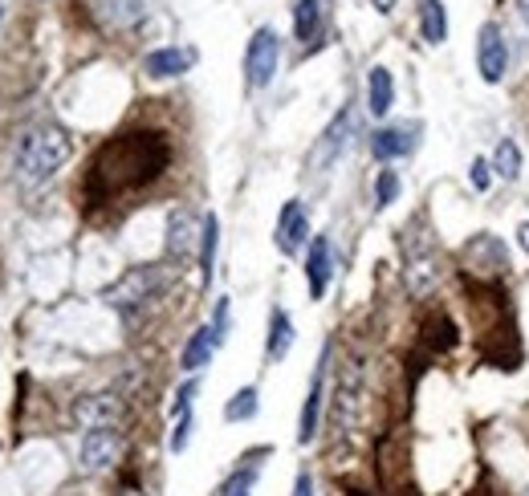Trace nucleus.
Instances as JSON below:
<instances>
[{
  "label": "nucleus",
  "instance_id": "a878e982",
  "mask_svg": "<svg viewBox=\"0 0 529 496\" xmlns=\"http://www.w3.org/2000/svg\"><path fill=\"white\" fill-rule=\"evenodd\" d=\"M216 240H220V220L208 212L204 216V236H200V277H204V285H212V273H216Z\"/></svg>",
  "mask_w": 529,
  "mask_h": 496
},
{
  "label": "nucleus",
  "instance_id": "7ed1b4c3",
  "mask_svg": "<svg viewBox=\"0 0 529 496\" xmlns=\"http://www.w3.org/2000/svg\"><path fill=\"white\" fill-rule=\"evenodd\" d=\"M74 155V139L66 127H57V122H33L25 127L13 143V171H17V183L21 188H41L49 183L57 171H62Z\"/></svg>",
  "mask_w": 529,
  "mask_h": 496
},
{
  "label": "nucleus",
  "instance_id": "dca6fc26",
  "mask_svg": "<svg viewBox=\"0 0 529 496\" xmlns=\"http://www.w3.org/2000/svg\"><path fill=\"white\" fill-rule=\"evenodd\" d=\"M119 431L114 427H98V431H86L82 436V468L86 472H106L114 460H119Z\"/></svg>",
  "mask_w": 529,
  "mask_h": 496
},
{
  "label": "nucleus",
  "instance_id": "a211bd4d",
  "mask_svg": "<svg viewBox=\"0 0 529 496\" xmlns=\"http://www.w3.org/2000/svg\"><path fill=\"white\" fill-rule=\"evenodd\" d=\"M200 236H204V220H196L188 208L171 212V216H167V257L184 261V257L192 253V248H196Z\"/></svg>",
  "mask_w": 529,
  "mask_h": 496
},
{
  "label": "nucleus",
  "instance_id": "f8f14e48",
  "mask_svg": "<svg viewBox=\"0 0 529 496\" xmlns=\"http://www.w3.org/2000/svg\"><path fill=\"white\" fill-rule=\"evenodd\" d=\"M330 25V0H293V33L306 49L322 45Z\"/></svg>",
  "mask_w": 529,
  "mask_h": 496
},
{
  "label": "nucleus",
  "instance_id": "72a5a7b5",
  "mask_svg": "<svg viewBox=\"0 0 529 496\" xmlns=\"http://www.w3.org/2000/svg\"><path fill=\"white\" fill-rule=\"evenodd\" d=\"M212 330H216V338H220V342L228 338V297H220V301H216V318H212Z\"/></svg>",
  "mask_w": 529,
  "mask_h": 496
},
{
  "label": "nucleus",
  "instance_id": "bb28decb",
  "mask_svg": "<svg viewBox=\"0 0 529 496\" xmlns=\"http://www.w3.org/2000/svg\"><path fill=\"white\" fill-rule=\"evenodd\" d=\"M493 171L501 175V179H517L521 175V147L513 143V139H501L497 143V151H493Z\"/></svg>",
  "mask_w": 529,
  "mask_h": 496
},
{
  "label": "nucleus",
  "instance_id": "4c0bfd02",
  "mask_svg": "<svg viewBox=\"0 0 529 496\" xmlns=\"http://www.w3.org/2000/svg\"><path fill=\"white\" fill-rule=\"evenodd\" d=\"M517 9H521V17H525V25H529V0H517Z\"/></svg>",
  "mask_w": 529,
  "mask_h": 496
},
{
  "label": "nucleus",
  "instance_id": "4468645a",
  "mask_svg": "<svg viewBox=\"0 0 529 496\" xmlns=\"http://www.w3.org/2000/svg\"><path fill=\"white\" fill-rule=\"evenodd\" d=\"M196 66V49L192 45H163V49H151L147 57H143V70H147V78H180V74H188Z\"/></svg>",
  "mask_w": 529,
  "mask_h": 496
},
{
  "label": "nucleus",
  "instance_id": "f257e3e1",
  "mask_svg": "<svg viewBox=\"0 0 529 496\" xmlns=\"http://www.w3.org/2000/svg\"><path fill=\"white\" fill-rule=\"evenodd\" d=\"M171 167V143L159 131H123L106 139L82 179V204L90 212L119 204L151 183Z\"/></svg>",
  "mask_w": 529,
  "mask_h": 496
},
{
  "label": "nucleus",
  "instance_id": "9d476101",
  "mask_svg": "<svg viewBox=\"0 0 529 496\" xmlns=\"http://www.w3.org/2000/svg\"><path fill=\"white\" fill-rule=\"evenodd\" d=\"M326 366H330V350H322L318 366H314V379L302 403V419H298V444H314L318 436V423H322V403H326Z\"/></svg>",
  "mask_w": 529,
  "mask_h": 496
},
{
  "label": "nucleus",
  "instance_id": "9b49d317",
  "mask_svg": "<svg viewBox=\"0 0 529 496\" xmlns=\"http://www.w3.org/2000/svg\"><path fill=\"white\" fill-rule=\"evenodd\" d=\"M74 423L86 427V431H98V427H114L123 419V399L119 395H82L74 407H70Z\"/></svg>",
  "mask_w": 529,
  "mask_h": 496
},
{
  "label": "nucleus",
  "instance_id": "5701e85b",
  "mask_svg": "<svg viewBox=\"0 0 529 496\" xmlns=\"http://www.w3.org/2000/svg\"><path fill=\"white\" fill-rule=\"evenodd\" d=\"M98 9H102V17H106L110 29H135L147 17L143 0H98Z\"/></svg>",
  "mask_w": 529,
  "mask_h": 496
},
{
  "label": "nucleus",
  "instance_id": "c756f323",
  "mask_svg": "<svg viewBox=\"0 0 529 496\" xmlns=\"http://www.w3.org/2000/svg\"><path fill=\"white\" fill-rule=\"evenodd\" d=\"M253 480H257V468H245V472H232L216 496H249L253 492Z\"/></svg>",
  "mask_w": 529,
  "mask_h": 496
},
{
  "label": "nucleus",
  "instance_id": "e433bc0d",
  "mask_svg": "<svg viewBox=\"0 0 529 496\" xmlns=\"http://www.w3.org/2000/svg\"><path fill=\"white\" fill-rule=\"evenodd\" d=\"M371 5H375V9H379V13H391V9H395V5H399V0H371Z\"/></svg>",
  "mask_w": 529,
  "mask_h": 496
},
{
  "label": "nucleus",
  "instance_id": "b1692460",
  "mask_svg": "<svg viewBox=\"0 0 529 496\" xmlns=\"http://www.w3.org/2000/svg\"><path fill=\"white\" fill-rule=\"evenodd\" d=\"M420 33L428 45L448 41V17H444V0H420Z\"/></svg>",
  "mask_w": 529,
  "mask_h": 496
},
{
  "label": "nucleus",
  "instance_id": "2f4dec72",
  "mask_svg": "<svg viewBox=\"0 0 529 496\" xmlns=\"http://www.w3.org/2000/svg\"><path fill=\"white\" fill-rule=\"evenodd\" d=\"M188 440H192V411L180 415V423H175V431H171V452H184Z\"/></svg>",
  "mask_w": 529,
  "mask_h": 496
},
{
  "label": "nucleus",
  "instance_id": "1a4fd4ad",
  "mask_svg": "<svg viewBox=\"0 0 529 496\" xmlns=\"http://www.w3.org/2000/svg\"><path fill=\"white\" fill-rule=\"evenodd\" d=\"M505 66H509V45H505L501 29L489 21V25H481V33H477V70H481V78H485L489 86H497V82L505 78Z\"/></svg>",
  "mask_w": 529,
  "mask_h": 496
},
{
  "label": "nucleus",
  "instance_id": "0eeeda50",
  "mask_svg": "<svg viewBox=\"0 0 529 496\" xmlns=\"http://www.w3.org/2000/svg\"><path fill=\"white\" fill-rule=\"evenodd\" d=\"M277 61H281V37L273 29H257L249 49H245V82H249V90H265L273 82Z\"/></svg>",
  "mask_w": 529,
  "mask_h": 496
},
{
  "label": "nucleus",
  "instance_id": "ddd939ff",
  "mask_svg": "<svg viewBox=\"0 0 529 496\" xmlns=\"http://www.w3.org/2000/svg\"><path fill=\"white\" fill-rule=\"evenodd\" d=\"M350 127H355V114H350V110H338L334 122L322 131V139L314 143V155H310V167H314V171H326V167L338 163V155L346 151V135H350Z\"/></svg>",
  "mask_w": 529,
  "mask_h": 496
},
{
  "label": "nucleus",
  "instance_id": "6ab92c4d",
  "mask_svg": "<svg viewBox=\"0 0 529 496\" xmlns=\"http://www.w3.org/2000/svg\"><path fill=\"white\" fill-rule=\"evenodd\" d=\"M416 135H420V127H411V122H403V127H383V131L371 135V155L379 163L403 159V155L416 151Z\"/></svg>",
  "mask_w": 529,
  "mask_h": 496
},
{
  "label": "nucleus",
  "instance_id": "473e14b6",
  "mask_svg": "<svg viewBox=\"0 0 529 496\" xmlns=\"http://www.w3.org/2000/svg\"><path fill=\"white\" fill-rule=\"evenodd\" d=\"M489 171H493V167H489L485 159H473V167H468V183H473L477 192H489V179H493Z\"/></svg>",
  "mask_w": 529,
  "mask_h": 496
},
{
  "label": "nucleus",
  "instance_id": "393cba45",
  "mask_svg": "<svg viewBox=\"0 0 529 496\" xmlns=\"http://www.w3.org/2000/svg\"><path fill=\"white\" fill-rule=\"evenodd\" d=\"M289 346H293V322H289L285 309H273V314H269V342H265V350H269L273 362H281L289 354Z\"/></svg>",
  "mask_w": 529,
  "mask_h": 496
},
{
  "label": "nucleus",
  "instance_id": "20e7f679",
  "mask_svg": "<svg viewBox=\"0 0 529 496\" xmlns=\"http://www.w3.org/2000/svg\"><path fill=\"white\" fill-rule=\"evenodd\" d=\"M403 277H407V289L416 293V297H428L440 281V261H436V248L432 240L416 228H403Z\"/></svg>",
  "mask_w": 529,
  "mask_h": 496
},
{
  "label": "nucleus",
  "instance_id": "39448f33",
  "mask_svg": "<svg viewBox=\"0 0 529 496\" xmlns=\"http://www.w3.org/2000/svg\"><path fill=\"white\" fill-rule=\"evenodd\" d=\"M460 277L473 281H505L509 277V248L493 232H477L460 253Z\"/></svg>",
  "mask_w": 529,
  "mask_h": 496
},
{
  "label": "nucleus",
  "instance_id": "6e6552de",
  "mask_svg": "<svg viewBox=\"0 0 529 496\" xmlns=\"http://www.w3.org/2000/svg\"><path fill=\"white\" fill-rule=\"evenodd\" d=\"M460 334H456V322L448 314H428L424 326H420V354H416V370H411V383H416L420 370H428V362H436L440 354L456 350Z\"/></svg>",
  "mask_w": 529,
  "mask_h": 496
},
{
  "label": "nucleus",
  "instance_id": "f03ea898",
  "mask_svg": "<svg viewBox=\"0 0 529 496\" xmlns=\"http://www.w3.org/2000/svg\"><path fill=\"white\" fill-rule=\"evenodd\" d=\"M468 293V314H473L477 330V358L497 370H517L521 366V338L513 326V305L505 293V281H473L460 277Z\"/></svg>",
  "mask_w": 529,
  "mask_h": 496
},
{
  "label": "nucleus",
  "instance_id": "2eb2a0df",
  "mask_svg": "<svg viewBox=\"0 0 529 496\" xmlns=\"http://www.w3.org/2000/svg\"><path fill=\"white\" fill-rule=\"evenodd\" d=\"M359 395H363V366L359 358H350L338 375V391H334V427H346L359 411Z\"/></svg>",
  "mask_w": 529,
  "mask_h": 496
},
{
  "label": "nucleus",
  "instance_id": "f3484780",
  "mask_svg": "<svg viewBox=\"0 0 529 496\" xmlns=\"http://www.w3.org/2000/svg\"><path fill=\"white\" fill-rule=\"evenodd\" d=\"M306 236H310V216H306L302 200H289V204L281 208V216H277L273 240H277V248H281L285 257H293V253H298V248L306 244Z\"/></svg>",
  "mask_w": 529,
  "mask_h": 496
},
{
  "label": "nucleus",
  "instance_id": "423d86ee",
  "mask_svg": "<svg viewBox=\"0 0 529 496\" xmlns=\"http://www.w3.org/2000/svg\"><path fill=\"white\" fill-rule=\"evenodd\" d=\"M163 285H167V269L163 265H139V269H127L119 281L106 289V301L114 309H123V314H131V309L155 301L163 293Z\"/></svg>",
  "mask_w": 529,
  "mask_h": 496
},
{
  "label": "nucleus",
  "instance_id": "7c9ffc66",
  "mask_svg": "<svg viewBox=\"0 0 529 496\" xmlns=\"http://www.w3.org/2000/svg\"><path fill=\"white\" fill-rule=\"evenodd\" d=\"M196 391H200V383H196V379H188L180 391H175V403H171V411H175V415H188V411H192V399H196Z\"/></svg>",
  "mask_w": 529,
  "mask_h": 496
},
{
  "label": "nucleus",
  "instance_id": "f704fd0d",
  "mask_svg": "<svg viewBox=\"0 0 529 496\" xmlns=\"http://www.w3.org/2000/svg\"><path fill=\"white\" fill-rule=\"evenodd\" d=\"M293 496H314V476L310 472H298V480H293Z\"/></svg>",
  "mask_w": 529,
  "mask_h": 496
},
{
  "label": "nucleus",
  "instance_id": "412c9836",
  "mask_svg": "<svg viewBox=\"0 0 529 496\" xmlns=\"http://www.w3.org/2000/svg\"><path fill=\"white\" fill-rule=\"evenodd\" d=\"M391 106H395L391 70H387V66H371V74H367V110H371L375 118H383V114H391Z\"/></svg>",
  "mask_w": 529,
  "mask_h": 496
},
{
  "label": "nucleus",
  "instance_id": "cd10ccee",
  "mask_svg": "<svg viewBox=\"0 0 529 496\" xmlns=\"http://www.w3.org/2000/svg\"><path fill=\"white\" fill-rule=\"evenodd\" d=\"M257 407H261V403H257V387H241L237 395L228 399L224 419H228V423H245V419H253V415H257Z\"/></svg>",
  "mask_w": 529,
  "mask_h": 496
},
{
  "label": "nucleus",
  "instance_id": "c85d7f7f",
  "mask_svg": "<svg viewBox=\"0 0 529 496\" xmlns=\"http://www.w3.org/2000/svg\"><path fill=\"white\" fill-rule=\"evenodd\" d=\"M399 196V175L395 171H379L375 179V208H391Z\"/></svg>",
  "mask_w": 529,
  "mask_h": 496
},
{
  "label": "nucleus",
  "instance_id": "4be33fe9",
  "mask_svg": "<svg viewBox=\"0 0 529 496\" xmlns=\"http://www.w3.org/2000/svg\"><path fill=\"white\" fill-rule=\"evenodd\" d=\"M216 346H220L216 330H212V326H200V330L188 338V346H184V354H180V366L188 370V375H196V370L208 366V358L216 354Z\"/></svg>",
  "mask_w": 529,
  "mask_h": 496
},
{
  "label": "nucleus",
  "instance_id": "aec40b11",
  "mask_svg": "<svg viewBox=\"0 0 529 496\" xmlns=\"http://www.w3.org/2000/svg\"><path fill=\"white\" fill-rule=\"evenodd\" d=\"M330 273H334V248L326 236H314L310 244V257H306V285H310V297L322 301L326 289H330Z\"/></svg>",
  "mask_w": 529,
  "mask_h": 496
},
{
  "label": "nucleus",
  "instance_id": "c9c22d12",
  "mask_svg": "<svg viewBox=\"0 0 529 496\" xmlns=\"http://www.w3.org/2000/svg\"><path fill=\"white\" fill-rule=\"evenodd\" d=\"M517 244H521V248H525V253H529V220H525V224L517 228Z\"/></svg>",
  "mask_w": 529,
  "mask_h": 496
}]
</instances>
